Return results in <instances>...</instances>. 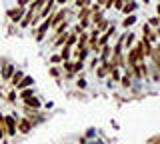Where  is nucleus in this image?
I'll return each instance as SVG.
<instances>
[{
	"label": "nucleus",
	"instance_id": "5",
	"mask_svg": "<svg viewBox=\"0 0 160 144\" xmlns=\"http://www.w3.org/2000/svg\"><path fill=\"white\" fill-rule=\"evenodd\" d=\"M28 84H32V78H24V80H22V84H20L18 88H24V86H28Z\"/></svg>",
	"mask_w": 160,
	"mask_h": 144
},
{
	"label": "nucleus",
	"instance_id": "10",
	"mask_svg": "<svg viewBox=\"0 0 160 144\" xmlns=\"http://www.w3.org/2000/svg\"><path fill=\"white\" fill-rule=\"evenodd\" d=\"M20 78H22V74H20V72H18V74H16V76H14V78H12V82H14V84H16V80H20Z\"/></svg>",
	"mask_w": 160,
	"mask_h": 144
},
{
	"label": "nucleus",
	"instance_id": "8",
	"mask_svg": "<svg viewBox=\"0 0 160 144\" xmlns=\"http://www.w3.org/2000/svg\"><path fill=\"white\" fill-rule=\"evenodd\" d=\"M30 96H32V90H24V92H22V98H24V100H26V98H30Z\"/></svg>",
	"mask_w": 160,
	"mask_h": 144
},
{
	"label": "nucleus",
	"instance_id": "6",
	"mask_svg": "<svg viewBox=\"0 0 160 144\" xmlns=\"http://www.w3.org/2000/svg\"><path fill=\"white\" fill-rule=\"evenodd\" d=\"M132 22H134V16H130V18H126V20H124V26H132Z\"/></svg>",
	"mask_w": 160,
	"mask_h": 144
},
{
	"label": "nucleus",
	"instance_id": "1",
	"mask_svg": "<svg viewBox=\"0 0 160 144\" xmlns=\"http://www.w3.org/2000/svg\"><path fill=\"white\" fill-rule=\"evenodd\" d=\"M22 12H24V8H16V10H10L8 16L12 18V20H20V18H22Z\"/></svg>",
	"mask_w": 160,
	"mask_h": 144
},
{
	"label": "nucleus",
	"instance_id": "2",
	"mask_svg": "<svg viewBox=\"0 0 160 144\" xmlns=\"http://www.w3.org/2000/svg\"><path fill=\"white\" fill-rule=\"evenodd\" d=\"M26 106H28V108H38L40 102L36 100V98H26Z\"/></svg>",
	"mask_w": 160,
	"mask_h": 144
},
{
	"label": "nucleus",
	"instance_id": "12",
	"mask_svg": "<svg viewBox=\"0 0 160 144\" xmlns=\"http://www.w3.org/2000/svg\"><path fill=\"white\" fill-rule=\"evenodd\" d=\"M58 2H66V0H58Z\"/></svg>",
	"mask_w": 160,
	"mask_h": 144
},
{
	"label": "nucleus",
	"instance_id": "11",
	"mask_svg": "<svg viewBox=\"0 0 160 144\" xmlns=\"http://www.w3.org/2000/svg\"><path fill=\"white\" fill-rule=\"evenodd\" d=\"M76 2H78V6H80V4H84V2H86V0H76Z\"/></svg>",
	"mask_w": 160,
	"mask_h": 144
},
{
	"label": "nucleus",
	"instance_id": "9",
	"mask_svg": "<svg viewBox=\"0 0 160 144\" xmlns=\"http://www.w3.org/2000/svg\"><path fill=\"white\" fill-rule=\"evenodd\" d=\"M20 128H22V130L26 132V130H28V122H22V124H20Z\"/></svg>",
	"mask_w": 160,
	"mask_h": 144
},
{
	"label": "nucleus",
	"instance_id": "7",
	"mask_svg": "<svg viewBox=\"0 0 160 144\" xmlns=\"http://www.w3.org/2000/svg\"><path fill=\"white\" fill-rule=\"evenodd\" d=\"M2 74H4V76H6V78H8V76H10V74H12V66H6V68H4V72H2Z\"/></svg>",
	"mask_w": 160,
	"mask_h": 144
},
{
	"label": "nucleus",
	"instance_id": "3",
	"mask_svg": "<svg viewBox=\"0 0 160 144\" xmlns=\"http://www.w3.org/2000/svg\"><path fill=\"white\" fill-rule=\"evenodd\" d=\"M4 120H6V124H8V132L10 134H14V118H4Z\"/></svg>",
	"mask_w": 160,
	"mask_h": 144
},
{
	"label": "nucleus",
	"instance_id": "4",
	"mask_svg": "<svg viewBox=\"0 0 160 144\" xmlns=\"http://www.w3.org/2000/svg\"><path fill=\"white\" fill-rule=\"evenodd\" d=\"M120 10H124V12L128 14V12H132V10H134V4L130 2V4H126V6H124V8H120Z\"/></svg>",
	"mask_w": 160,
	"mask_h": 144
}]
</instances>
